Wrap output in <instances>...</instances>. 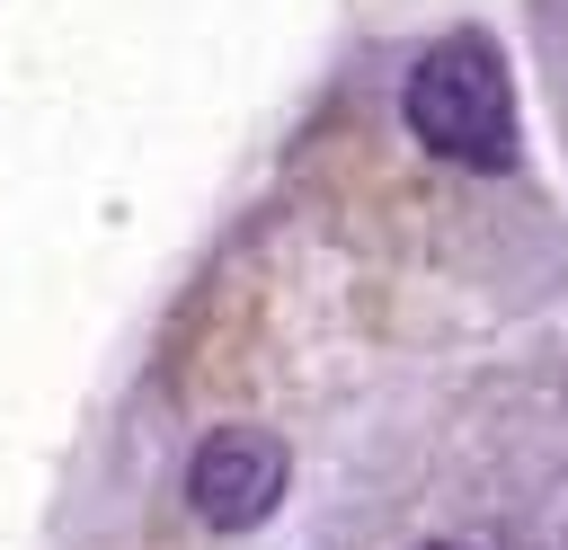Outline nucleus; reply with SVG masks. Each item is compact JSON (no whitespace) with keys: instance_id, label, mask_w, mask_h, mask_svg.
Here are the masks:
<instances>
[{"instance_id":"nucleus-1","label":"nucleus","mask_w":568,"mask_h":550,"mask_svg":"<svg viewBox=\"0 0 568 550\" xmlns=\"http://www.w3.org/2000/svg\"><path fill=\"white\" fill-rule=\"evenodd\" d=\"M399 106H408V133L435 160H462V169L515 160V98H506V62H497L488 35H444L435 53H417Z\"/></svg>"},{"instance_id":"nucleus-2","label":"nucleus","mask_w":568,"mask_h":550,"mask_svg":"<svg viewBox=\"0 0 568 550\" xmlns=\"http://www.w3.org/2000/svg\"><path fill=\"white\" fill-rule=\"evenodd\" d=\"M284 479H293V452H284L275 435H257V426H213V435L195 444V461H186V506H195L213 532H248V523L284 497Z\"/></svg>"},{"instance_id":"nucleus-3","label":"nucleus","mask_w":568,"mask_h":550,"mask_svg":"<svg viewBox=\"0 0 568 550\" xmlns=\"http://www.w3.org/2000/svg\"><path fill=\"white\" fill-rule=\"evenodd\" d=\"M417 550H462V541H417Z\"/></svg>"}]
</instances>
